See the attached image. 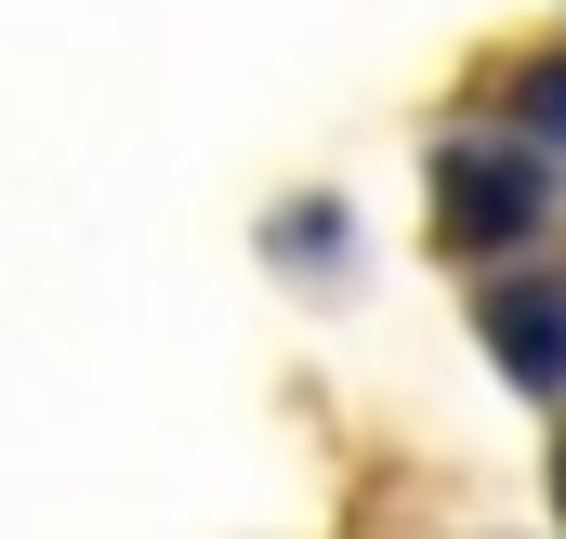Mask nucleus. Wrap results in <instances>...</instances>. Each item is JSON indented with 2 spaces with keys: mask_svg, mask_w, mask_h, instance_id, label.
Returning a JSON list of instances; mask_svg holds the SVG:
<instances>
[{
  "mask_svg": "<svg viewBox=\"0 0 566 539\" xmlns=\"http://www.w3.org/2000/svg\"><path fill=\"white\" fill-rule=\"evenodd\" d=\"M541 224V171L514 158V145H448L434 158V237L448 251H501V237H527Z\"/></svg>",
  "mask_w": 566,
  "mask_h": 539,
  "instance_id": "obj_1",
  "label": "nucleus"
},
{
  "mask_svg": "<svg viewBox=\"0 0 566 539\" xmlns=\"http://www.w3.org/2000/svg\"><path fill=\"white\" fill-rule=\"evenodd\" d=\"M488 356H501L527 395H566V276H514V289H488Z\"/></svg>",
  "mask_w": 566,
  "mask_h": 539,
  "instance_id": "obj_2",
  "label": "nucleus"
},
{
  "mask_svg": "<svg viewBox=\"0 0 566 539\" xmlns=\"http://www.w3.org/2000/svg\"><path fill=\"white\" fill-rule=\"evenodd\" d=\"M514 119H541V133L566 145V53H541V66L514 80Z\"/></svg>",
  "mask_w": 566,
  "mask_h": 539,
  "instance_id": "obj_3",
  "label": "nucleus"
}]
</instances>
